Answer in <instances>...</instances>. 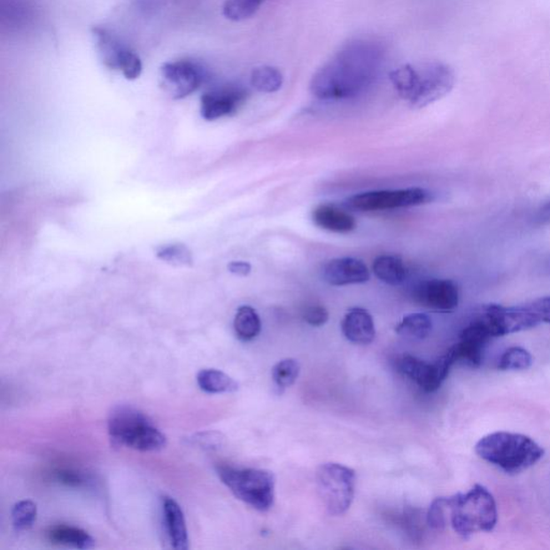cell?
<instances>
[{"instance_id": "obj_29", "label": "cell", "mask_w": 550, "mask_h": 550, "mask_svg": "<svg viewBox=\"0 0 550 550\" xmlns=\"http://www.w3.org/2000/svg\"><path fill=\"white\" fill-rule=\"evenodd\" d=\"M37 519V506L30 500H23L13 507L12 523L17 531H25L34 526Z\"/></svg>"}, {"instance_id": "obj_13", "label": "cell", "mask_w": 550, "mask_h": 550, "mask_svg": "<svg viewBox=\"0 0 550 550\" xmlns=\"http://www.w3.org/2000/svg\"><path fill=\"white\" fill-rule=\"evenodd\" d=\"M459 289L452 280L431 279L418 283L413 290L417 305L438 312H452L459 305Z\"/></svg>"}, {"instance_id": "obj_4", "label": "cell", "mask_w": 550, "mask_h": 550, "mask_svg": "<svg viewBox=\"0 0 550 550\" xmlns=\"http://www.w3.org/2000/svg\"><path fill=\"white\" fill-rule=\"evenodd\" d=\"M448 507L452 527L463 538L477 532H491L496 527V500L482 485L474 486L467 493L448 497Z\"/></svg>"}, {"instance_id": "obj_16", "label": "cell", "mask_w": 550, "mask_h": 550, "mask_svg": "<svg viewBox=\"0 0 550 550\" xmlns=\"http://www.w3.org/2000/svg\"><path fill=\"white\" fill-rule=\"evenodd\" d=\"M321 277L331 286L365 284L370 280V271L362 260L342 257L327 261L322 266Z\"/></svg>"}, {"instance_id": "obj_14", "label": "cell", "mask_w": 550, "mask_h": 550, "mask_svg": "<svg viewBox=\"0 0 550 550\" xmlns=\"http://www.w3.org/2000/svg\"><path fill=\"white\" fill-rule=\"evenodd\" d=\"M249 98V92L240 85L229 84L211 90L201 97L200 113L206 120H215L235 114Z\"/></svg>"}, {"instance_id": "obj_15", "label": "cell", "mask_w": 550, "mask_h": 550, "mask_svg": "<svg viewBox=\"0 0 550 550\" xmlns=\"http://www.w3.org/2000/svg\"><path fill=\"white\" fill-rule=\"evenodd\" d=\"M492 337L487 327L483 324L481 320L473 321L462 330L461 341L451 347L456 362L461 361L473 368L481 366L484 350H485L487 342Z\"/></svg>"}, {"instance_id": "obj_23", "label": "cell", "mask_w": 550, "mask_h": 550, "mask_svg": "<svg viewBox=\"0 0 550 550\" xmlns=\"http://www.w3.org/2000/svg\"><path fill=\"white\" fill-rule=\"evenodd\" d=\"M234 328L239 340L244 342L254 340L261 331L259 313L250 306L239 307L235 316Z\"/></svg>"}, {"instance_id": "obj_20", "label": "cell", "mask_w": 550, "mask_h": 550, "mask_svg": "<svg viewBox=\"0 0 550 550\" xmlns=\"http://www.w3.org/2000/svg\"><path fill=\"white\" fill-rule=\"evenodd\" d=\"M45 534H47L49 542L59 545V546L89 549L95 545L94 538L87 531L78 527L68 526V524L50 527Z\"/></svg>"}, {"instance_id": "obj_36", "label": "cell", "mask_w": 550, "mask_h": 550, "mask_svg": "<svg viewBox=\"0 0 550 550\" xmlns=\"http://www.w3.org/2000/svg\"><path fill=\"white\" fill-rule=\"evenodd\" d=\"M229 270L231 274L239 276H247L251 274L252 267L249 262L245 261H232L229 265Z\"/></svg>"}, {"instance_id": "obj_28", "label": "cell", "mask_w": 550, "mask_h": 550, "mask_svg": "<svg viewBox=\"0 0 550 550\" xmlns=\"http://www.w3.org/2000/svg\"><path fill=\"white\" fill-rule=\"evenodd\" d=\"M300 373V363L292 358H286L276 363L272 369V378L279 388H287L295 384Z\"/></svg>"}, {"instance_id": "obj_26", "label": "cell", "mask_w": 550, "mask_h": 550, "mask_svg": "<svg viewBox=\"0 0 550 550\" xmlns=\"http://www.w3.org/2000/svg\"><path fill=\"white\" fill-rule=\"evenodd\" d=\"M266 0H226L223 14L230 21L240 22L253 17Z\"/></svg>"}, {"instance_id": "obj_10", "label": "cell", "mask_w": 550, "mask_h": 550, "mask_svg": "<svg viewBox=\"0 0 550 550\" xmlns=\"http://www.w3.org/2000/svg\"><path fill=\"white\" fill-rule=\"evenodd\" d=\"M92 33L99 58L105 67L119 70L130 81L140 77L143 74V62L137 53L126 47L108 29L97 27L92 29Z\"/></svg>"}, {"instance_id": "obj_18", "label": "cell", "mask_w": 550, "mask_h": 550, "mask_svg": "<svg viewBox=\"0 0 550 550\" xmlns=\"http://www.w3.org/2000/svg\"><path fill=\"white\" fill-rule=\"evenodd\" d=\"M164 527L171 547L178 550L189 549V534L183 511L174 499L163 500Z\"/></svg>"}, {"instance_id": "obj_6", "label": "cell", "mask_w": 550, "mask_h": 550, "mask_svg": "<svg viewBox=\"0 0 550 550\" xmlns=\"http://www.w3.org/2000/svg\"><path fill=\"white\" fill-rule=\"evenodd\" d=\"M221 481L236 498L257 511L267 512L274 507L275 477L261 469H239L229 466L216 468Z\"/></svg>"}, {"instance_id": "obj_25", "label": "cell", "mask_w": 550, "mask_h": 550, "mask_svg": "<svg viewBox=\"0 0 550 550\" xmlns=\"http://www.w3.org/2000/svg\"><path fill=\"white\" fill-rule=\"evenodd\" d=\"M284 78L280 70L270 66H261L253 70L251 84L261 93H275L282 88Z\"/></svg>"}, {"instance_id": "obj_24", "label": "cell", "mask_w": 550, "mask_h": 550, "mask_svg": "<svg viewBox=\"0 0 550 550\" xmlns=\"http://www.w3.org/2000/svg\"><path fill=\"white\" fill-rule=\"evenodd\" d=\"M201 391L208 393H229L239 390L238 383L226 373L216 369H205L197 376Z\"/></svg>"}, {"instance_id": "obj_3", "label": "cell", "mask_w": 550, "mask_h": 550, "mask_svg": "<svg viewBox=\"0 0 550 550\" xmlns=\"http://www.w3.org/2000/svg\"><path fill=\"white\" fill-rule=\"evenodd\" d=\"M479 457L508 474L528 470L544 456V449L527 436L500 431L479 440L476 446Z\"/></svg>"}, {"instance_id": "obj_11", "label": "cell", "mask_w": 550, "mask_h": 550, "mask_svg": "<svg viewBox=\"0 0 550 550\" xmlns=\"http://www.w3.org/2000/svg\"><path fill=\"white\" fill-rule=\"evenodd\" d=\"M206 73L190 59L174 60L160 68L161 87L173 99H182L196 92L205 82Z\"/></svg>"}, {"instance_id": "obj_21", "label": "cell", "mask_w": 550, "mask_h": 550, "mask_svg": "<svg viewBox=\"0 0 550 550\" xmlns=\"http://www.w3.org/2000/svg\"><path fill=\"white\" fill-rule=\"evenodd\" d=\"M372 270L378 280L391 286L401 285L407 279V268L400 257L381 255L373 262Z\"/></svg>"}, {"instance_id": "obj_34", "label": "cell", "mask_w": 550, "mask_h": 550, "mask_svg": "<svg viewBox=\"0 0 550 550\" xmlns=\"http://www.w3.org/2000/svg\"><path fill=\"white\" fill-rule=\"evenodd\" d=\"M193 441L206 449H218L224 445L225 438L219 432H204L197 435Z\"/></svg>"}, {"instance_id": "obj_5", "label": "cell", "mask_w": 550, "mask_h": 550, "mask_svg": "<svg viewBox=\"0 0 550 550\" xmlns=\"http://www.w3.org/2000/svg\"><path fill=\"white\" fill-rule=\"evenodd\" d=\"M108 431L118 446L139 452H159L167 445V438L143 413L130 407H119L110 414Z\"/></svg>"}, {"instance_id": "obj_17", "label": "cell", "mask_w": 550, "mask_h": 550, "mask_svg": "<svg viewBox=\"0 0 550 550\" xmlns=\"http://www.w3.org/2000/svg\"><path fill=\"white\" fill-rule=\"evenodd\" d=\"M343 335L355 345H370L376 339L375 321L369 312L362 307L348 311L341 324Z\"/></svg>"}, {"instance_id": "obj_1", "label": "cell", "mask_w": 550, "mask_h": 550, "mask_svg": "<svg viewBox=\"0 0 550 550\" xmlns=\"http://www.w3.org/2000/svg\"><path fill=\"white\" fill-rule=\"evenodd\" d=\"M385 63V50L372 39H355L317 70L311 81L313 96L326 102L360 97L376 83Z\"/></svg>"}, {"instance_id": "obj_27", "label": "cell", "mask_w": 550, "mask_h": 550, "mask_svg": "<svg viewBox=\"0 0 550 550\" xmlns=\"http://www.w3.org/2000/svg\"><path fill=\"white\" fill-rule=\"evenodd\" d=\"M533 358L527 350L523 347H511L504 352L499 360V370L518 371L527 370L532 366Z\"/></svg>"}, {"instance_id": "obj_31", "label": "cell", "mask_w": 550, "mask_h": 550, "mask_svg": "<svg viewBox=\"0 0 550 550\" xmlns=\"http://www.w3.org/2000/svg\"><path fill=\"white\" fill-rule=\"evenodd\" d=\"M447 514H449L448 498H437L431 503L427 514L428 526L440 531L446 527Z\"/></svg>"}, {"instance_id": "obj_32", "label": "cell", "mask_w": 550, "mask_h": 550, "mask_svg": "<svg viewBox=\"0 0 550 550\" xmlns=\"http://www.w3.org/2000/svg\"><path fill=\"white\" fill-rule=\"evenodd\" d=\"M54 478L59 484L65 486L80 488L87 486L89 477L85 476L82 472L72 470V469H60L54 472Z\"/></svg>"}, {"instance_id": "obj_35", "label": "cell", "mask_w": 550, "mask_h": 550, "mask_svg": "<svg viewBox=\"0 0 550 550\" xmlns=\"http://www.w3.org/2000/svg\"><path fill=\"white\" fill-rule=\"evenodd\" d=\"M533 309L541 320L542 324H550V296L538 298V299L531 301Z\"/></svg>"}, {"instance_id": "obj_8", "label": "cell", "mask_w": 550, "mask_h": 550, "mask_svg": "<svg viewBox=\"0 0 550 550\" xmlns=\"http://www.w3.org/2000/svg\"><path fill=\"white\" fill-rule=\"evenodd\" d=\"M430 191L422 188L366 191L350 197L345 205L351 210L375 212L412 208L430 203Z\"/></svg>"}, {"instance_id": "obj_12", "label": "cell", "mask_w": 550, "mask_h": 550, "mask_svg": "<svg viewBox=\"0 0 550 550\" xmlns=\"http://www.w3.org/2000/svg\"><path fill=\"white\" fill-rule=\"evenodd\" d=\"M455 363L453 352L448 350L432 363L423 361L415 356L403 355L399 358L398 367L403 375L415 382L422 390L433 392L441 387Z\"/></svg>"}, {"instance_id": "obj_2", "label": "cell", "mask_w": 550, "mask_h": 550, "mask_svg": "<svg viewBox=\"0 0 550 550\" xmlns=\"http://www.w3.org/2000/svg\"><path fill=\"white\" fill-rule=\"evenodd\" d=\"M393 88L402 99L422 109L446 96L455 85V73L443 63L403 65L390 74Z\"/></svg>"}, {"instance_id": "obj_19", "label": "cell", "mask_w": 550, "mask_h": 550, "mask_svg": "<svg viewBox=\"0 0 550 550\" xmlns=\"http://www.w3.org/2000/svg\"><path fill=\"white\" fill-rule=\"evenodd\" d=\"M312 220L320 229L336 234H348L356 229L354 216L333 205H317L312 212Z\"/></svg>"}, {"instance_id": "obj_30", "label": "cell", "mask_w": 550, "mask_h": 550, "mask_svg": "<svg viewBox=\"0 0 550 550\" xmlns=\"http://www.w3.org/2000/svg\"><path fill=\"white\" fill-rule=\"evenodd\" d=\"M159 259L178 267L193 265V256L190 251L183 244H169L160 246L156 252Z\"/></svg>"}, {"instance_id": "obj_22", "label": "cell", "mask_w": 550, "mask_h": 550, "mask_svg": "<svg viewBox=\"0 0 550 550\" xmlns=\"http://www.w3.org/2000/svg\"><path fill=\"white\" fill-rule=\"evenodd\" d=\"M432 331V321L423 313H412L399 321L396 332L407 340L421 341L426 339Z\"/></svg>"}, {"instance_id": "obj_9", "label": "cell", "mask_w": 550, "mask_h": 550, "mask_svg": "<svg viewBox=\"0 0 550 550\" xmlns=\"http://www.w3.org/2000/svg\"><path fill=\"white\" fill-rule=\"evenodd\" d=\"M477 319L484 322L492 337L532 329L542 324L531 302L514 306L489 305Z\"/></svg>"}, {"instance_id": "obj_37", "label": "cell", "mask_w": 550, "mask_h": 550, "mask_svg": "<svg viewBox=\"0 0 550 550\" xmlns=\"http://www.w3.org/2000/svg\"><path fill=\"white\" fill-rule=\"evenodd\" d=\"M539 220L543 223H550V203L545 205L541 211H539Z\"/></svg>"}, {"instance_id": "obj_33", "label": "cell", "mask_w": 550, "mask_h": 550, "mask_svg": "<svg viewBox=\"0 0 550 550\" xmlns=\"http://www.w3.org/2000/svg\"><path fill=\"white\" fill-rule=\"evenodd\" d=\"M304 319L313 327H321L329 320V313L322 306H310L304 313Z\"/></svg>"}, {"instance_id": "obj_7", "label": "cell", "mask_w": 550, "mask_h": 550, "mask_svg": "<svg viewBox=\"0 0 550 550\" xmlns=\"http://www.w3.org/2000/svg\"><path fill=\"white\" fill-rule=\"evenodd\" d=\"M316 485L328 513L341 516L354 501L356 473L340 463L321 464L316 472Z\"/></svg>"}]
</instances>
